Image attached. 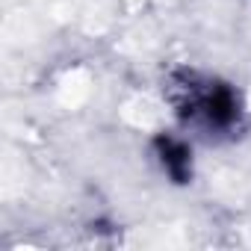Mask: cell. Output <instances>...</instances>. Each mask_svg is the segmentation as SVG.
Masks as SVG:
<instances>
[{
  "mask_svg": "<svg viewBox=\"0 0 251 251\" xmlns=\"http://www.w3.org/2000/svg\"><path fill=\"white\" fill-rule=\"evenodd\" d=\"M160 160H163V169H166L177 183H180V180H186V177H189V172H192L189 148H186L180 139H172V136L160 139Z\"/></svg>",
  "mask_w": 251,
  "mask_h": 251,
  "instance_id": "cell-2",
  "label": "cell"
},
{
  "mask_svg": "<svg viewBox=\"0 0 251 251\" xmlns=\"http://www.w3.org/2000/svg\"><path fill=\"white\" fill-rule=\"evenodd\" d=\"M166 89L175 112L192 127L222 133L236 124L239 103L233 89H227L225 83H216L213 77H201L195 71H177L172 74Z\"/></svg>",
  "mask_w": 251,
  "mask_h": 251,
  "instance_id": "cell-1",
  "label": "cell"
}]
</instances>
